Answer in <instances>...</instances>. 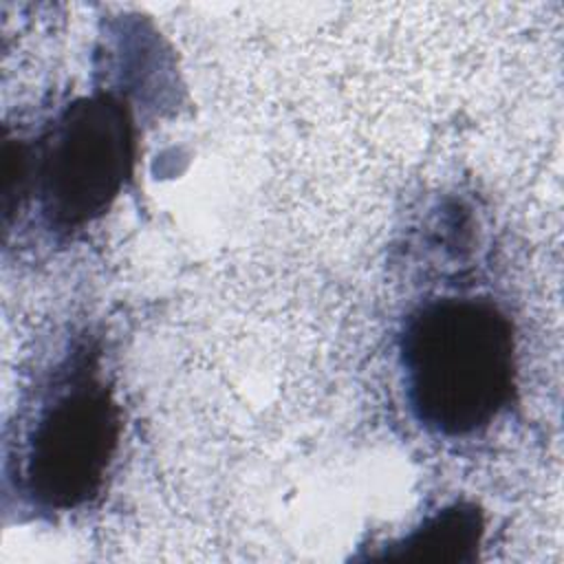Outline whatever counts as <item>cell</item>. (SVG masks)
Returning <instances> with one entry per match:
<instances>
[{
	"instance_id": "3",
	"label": "cell",
	"mask_w": 564,
	"mask_h": 564,
	"mask_svg": "<svg viewBox=\"0 0 564 564\" xmlns=\"http://www.w3.org/2000/svg\"><path fill=\"white\" fill-rule=\"evenodd\" d=\"M121 434L119 405L88 361L44 403L29 432L24 480L35 502L75 509L101 489Z\"/></svg>"
},
{
	"instance_id": "2",
	"label": "cell",
	"mask_w": 564,
	"mask_h": 564,
	"mask_svg": "<svg viewBox=\"0 0 564 564\" xmlns=\"http://www.w3.org/2000/svg\"><path fill=\"white\" fill-rule=\"evenodd\" d=\"M33 183L44 218L77 229L99 218L121 194L134 167V128L110 93L79 97L31 145Z\"/></svg>"
},
{
	"instance_id": "4",
	"label": "cell",
	"mask_w": 564,
	"mask_h": 564,
	"mask_svg": "<svg viewBox=\"0 0 564 564\" xmlns=\"http://www.w3.org/2000/svg\"><path fill=\"white\" fill-rule=\"evenodd\" d=\"M485 518L474 502H454L423 520L381 557L392 562L467 564L478 557Z\"/></svg>"
},
{
	"instance_id": "1",
	"label": "cell",
	"mask_w": 564,
	"mask_h": 564,
	"mask_svg": "<svg viewBox=\"0 0 564 564\" xmlns=\"http://www.w3.org/2000/svg\"><path fill=\"white\" fill-rule=\"evenodd\" d=\"M401 366L412 414L443 436L485 430L516 392L509 317L482 297H438L403 326Z\"/></svg>"
}]
</instances>
